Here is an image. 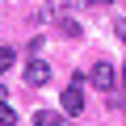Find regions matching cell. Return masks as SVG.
Listing matches in <instances>:
<instances>
[{
	"instance_id": "1",
	"label": "cell",
	"mask_w": 126,
	"mask_h": 126,
	"mask_svg": "<svg viewBox=\"0 0 126 126\" xmlns=\"http://www.w3.org/2000/svg\"><path fill=\"white\" fill-rule=\"evenodd\" d=\"M21 80H25L30 88L50 84V63H46V59H30V63H25V72H21Z\"/></svg>"
},
{
	"instance_id": "2",
	"label": "cell",
	"mask_w": 126,
	"mask_h": 126,
	"mask_svg": "<svg viewBox=\"0 0 126 126\" xmlns=\"http://www.w3.org/2000/svg\"><path fill=\"white\" fill-rule=\"evenodd\" d=\"M88 84H97L101 93H113V84H118V72H113V63H93V72H88Z\"/></svg>"
},
{
	"instance_id": "3",
	"label": "cell",
	"mask_w": 126,
	"mask_h": 126,
	"mask_svg": "<svg viewBox=\"0 0 126 126\" xmlns=\"http://www.w3.org/2000/svg\"><path fill=\"white\" fill-rule=\"evenodd\" d=\"M84 80H76V84H67L63 88V109L67 113H84V88H80Z\"/></svg>"
},
{
	"instance_id": "4",
	"label": "cell",
	"mask_w": 126,
	"mask_h": 126,
	"mask_svg": "<svg viewBox=\"0 0 126 126\" xmlns=\"http://www.w3.org/2000/svg\"><path fill=\"white\" fill-rule=\"evenodd\" d=\"M34 122H38V126H67V122H63L59 113H50V109H38V113H34Z\"/></svg>"
},
{
	"instance_id": "5",
	"label": "cell",
	"mask_w": 126,
	"mask_h": 126,
	"mask_svg": "<svg viewBox=\"0 0 126 126\" xmlns=\"http://www.w3.org/2000/svg\"><path fill=\"white\" fill-rule=\"evenodd\" d=\"M17 63V55H13V46H0V72H9Z\"/></svg>"
},
{
	"instance_id": "6",
	"label": "cell",
	"mask_w": 126,
	"mask_h": 126,
	"mask_svg": "<svg viewBox=\"0 0 126 126\" xmlns=\"http://www.w3.org/2000/svg\"><path fill=\"white\" fill-rule=\"evenodd\" d=\"M0 126H17V113L9 109V101H0Z\"/></svg>"
},
{
	"instance_id": "7",
	"label": "cell",
	"mask_w": 126,
	"mask_h": 126,
	"mask_svg": "<svg viewBox=\"0 0 126 126\" xmlns=\"http://www.w3.org/2000/svg\"><path fill=\"white\" fill-rule=\"evenodd\" d=\"M59 30L67 34V38H80V21H72V17H63V21H59Z\"/></svg>"
},
{
	"instance_id": "8",
	"label": "cell",
	"mask_w": 126,
	"mask_h": 126,
	"mask_svg": "<svg viewBox=\"0 0 126 126\" xmlns=\"http://www.w3.org/2000/svg\"><path fill=\"white\" fill-rule=\"evenodd\" d=\"M113 34H118V42L126 46V17H113Z\"/></svg>"
},
{
	"instance_id": "9",
	"label": "cell",
	"mask_w": 126,
	"mask_h": 126,
	"mask_svg": "<svg viewBox=\"0 0 126 126\" xmlns=\"http://www.w3.org/2000/svg\"><path fill=\"white\" fill-rule=\"evenodd\" d=\"M0 101H9V93H4V84H0Z\"/></svg>"
},
{
	"instance_id": "10",
	"label": "cell",
	"mask_w": 126,
	"mask_h": 126,
	"mask_svg": "<svg viewBox=\"0 0 126 126\" xmlns=\"http://www.w3.org/2000/svg\"><path fill=\"white\" fill-rule=\"evenodd\" d=\"M122 88H126V63H122Z\"/></svg>"
},
{
	"instance_id": "11",
	"label": "cell",
	"mask_w": 126,
	"mask_h": 126,
	"mask_svg": "<svg viewBox=\"0 0 126 126\" xmlns=\"http://www.w3.org/2000/svg\"><path fill=\"white\" fill-rule=\"evenodd\" d=\"M93 4H109V0H93Z\"/></svg>"
}]
</instances>
